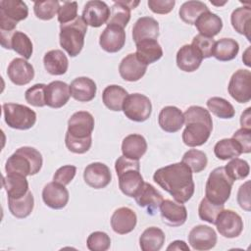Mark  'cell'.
<instances>
[{
    "label": "cell",
    "instance_id": "cell-1",
    "mask_svg": "<svg viewBox=\"0 0 251 251\" xmlns=\"http://www.w3.org/2000/svg\"><path fill=\"white\" fill-rule=\"evenodd\" d=\"M154 181L179 203L187 202L194 194L195 184L191 170L182 162L158 169L153 175Z\"/></svg>",
    "mask_w": 251,
    "mask_h": 251
},
{
    "label": "cell",
    "instance_id": "cell-2",
    "mask_svg": "<svg viewBox=\"0 0 251 251\" xmlns=\"http://www.w3.org/2000/svg\"><path fill=\"white\" fill-rule=\"evenodd\" d=\"M185 128L182 141L189 147L201 146L207 142L213 130L210 112L201 106H190L183 113Z\"/></svg>",
    "mask_w": 251,
    "mask_h": 251
},
{
    "label": "cell",
    "instance_id": "cell-3",
    "mask_svg": "<svg viewBox=\"0 0 251 251\" xmlns=\"http://www.w3.org/2000/svg\"><path fill=\"white\" fill-rule=\"evenodd\" d=\"M43 159L41 153L30 146L18 148L6 161L7 174H19L25 176H34L42 168Z\"/></svg>",
    "mask_w": 251,
    "mask_h": 251
},
{
    "label": "cell",
    "instance_id": "cell-4",
    "mask_svg": "<svg viewBox=\"0 0 251 251\" xmlns=\"http://www.w3.org/2000/svg\"><path fill=\"white\" fill-rule=\"evenodd\" d=\"M87 31V25L80 16L73 22L60 25L59 40L61 47L71 56H77L84 45V37Z\"/></svg>",
    "mask_w": 251,
    "mask_h": 251
},
{
    "label": "cell",
    "instance_id": "cell-5",
    "mask_svg": "<svg viewBox=\"0 0 251 251\" xmlns=\"http://www.w3.org/2000/svg\"><path fill=\"white\" fill-rule=\"evenodd\" d=\"M233 180L226 175L224 167L214 169L206 181L205 196L217 205H225L229 199Z\"/></svg>",
    "mask_w": 251,
    "mask_h": 251
},
{
    "label": "cell",
    "instance_id": "cell-6",
    "mask_svg": "<svg viewBox=\"0 0 251 251\" xmlns=\"http://www.w3.org/2000/svg\"><path fill=\"white\" fill-rule=\"evenodd\" d=\"M28 15L27 5L21 0L0 1V31L12 32L19 22L26 19Z\"/></svg>",
    "mask_w": 251,
    "mask_h": 251
},
{
    "label": "cell",
    "instance_id": "cell-7",
    "mask_svg": "<svg viewBox=\"0 0 251 251\" xmlns=\"http://www.w3.org/2000/svg\"><path fill=\"white\" fill-rule=\"evenodd\" d=\"M2 109L6 124L12 128L25 130L31 128L36 123V113L27 106L17 103H5Z\"/></svg>",
    "mask_w": 251,
    "mask_h": 251
},
{
    "label": "cell",
    "instance_id": "cell-8",
    "mask_svg": "<svg viewBox=\"0 0 251 251\" xmlns=\"http://www.w3.org/2000/svg\"><path fill=\"white\" fill-rule=\"evenodd\" d=\"M123 111L130 121L142 123L150 118L152 104L147 96L140 93H132L126 98Z\"/></svg>",
    "mask_w": 251,
    "mask_h": 251
},
{
    "label": "cell",
    "instance_id": "cell-9",
    "mask_svg": "<svg viewBox=\"0 0 251 251\" xmlns=\"http://www.w3.org/2000/svg\"><path fill=\"white\" fill-rule=\"evenodd\" d=\"M227 90L229 95L238 103L251 100V73L248 70H237L232 74Z\"/></svg>",
    "mask_w": 251,
    "mask_h": 251
},
{
    "label": "cell",
    "instance_id": "cell-10",
    "mask_svg": "<svg viewBox=\"0 0 251 251\" xmlns=\"http://www.w3.org/2000/svg\"><path fill=\"white\" fill-rule=\"evenodd\" d=\"M215 225L219 233L226 238L237 237L243 230L241 217L232 210L224 209L217 217Z\"/></svg>",
    "mask_w": 251,
    "mask_h": 251
},
{
    "label": "cell",
    "instance_id": "cell-11",
    "mask_svg": "<svg viewBox=\"0 0 251 251\" xmlns=\"http://www.w3.org/2000/svg\"><path fill=\"white\" fill-rule=\"evenodd\" d=\"M94 118L89 112H75L68 121V130L66 133L75 138L89 137L94 129Z\"/></svg>",
    "mask_w": 251,
    "mask_h": 251
},
{
    "label": "cell",
    "instance_id": "cell-12",
    "mask_svg": "<svg viewBox=\"0 0 251 251\" xmlns=\"http://www.w3.org/2000/svg\"><path fill=\"white\" fill-rule=\"evenodd\" d=\"M1 45L5 49H13L25 60L29 59L33 52V45L30 38L19 30L1 32Z\"/></svg>",
    "mask_w": 251,
    "mask_h": 251
},
{
    "label": "cell",
    "instance_id": "cell-13",
    "mask_svg": "<svg viewBox=\"0 0 251 251\" xmlns=\"http://www.w3.org/2000/svg\"><path fill=\"white\" fill-rule=\"evenodd\" d=\"M217 240L216 231L209 226H196L188 234V243L197 251H206L214 248L217 244Z\"/></svg>",
    "mask_w": 251,
    "mask_h": 251
},
{
    "label": "cell",
    "instance_id": "cell-14",
    "mask_svg": "<svg viewBox=\"0 0 251 251\" xmlns=\"http://www.w3.org/2000/svg\"><path fill=\"white\" fill-rule=\"evenodd\" d=\"M110 11L109 6L104 1L92 0L84 5L81 18L87 25L99 27L102 25L107 24L110 17Z\"/></svg>",
    "mask_w": 251,
    "mask_h": 251
},
{
    "label": "cell",
    "instance_id": "cell-15",
    "mask_svg": "<svg viewBox=\"0 0 251 251\" xmlns=\"http://www.w3.org/2000/svg\"><path fill=\"white\" fill-rule=\"evenodd\" d=\"M83 179L88 186L94 189H101L111 182L112 175L107 165L94 162L87 165L84 169Z\"/></svg>",
    "mask_w": 251,
    "mask_h": 251
},
{
    "label": "cell",
    "instance_id": "cell-16",
    "mask_svg": "<svg viewBox=\"0 0 251 251\" xmlns=\"http://www.w3.org/2000/svg\"><path fill=\"white\" fill-rule=\"evenodd\" d=\"M160 215L163 222L170 226H180L187 220V210L182 203L170 199L163 200L160 206Z\"/></svg>",
    "mask_w": 251,
    "mask_h": 251
},
{
    "label": "cell",
    "instance_id": "cell-17",
    "mask_svg": "<svg viewBox=\"0 0 251 251\" xmlns=\"http://www.w3.org/2000/svg\"><path fill=\"white\" fill-rule=\"evenodd\" d=\"M69 197L70 194L65 185L54 180L47 183L42 190L43 202L51 209H63L68 204Z\"/></svg>",
    "mask_w": 251,
    "mask_h": 251
},
{
    "label": "cell",
    "instance_id": "cell-18",
    "mask_svg": "<svg viewBox=\"0 0 251 251\" xmlns=\"http://www.w3.org/2000/svg\"><path fill=\"white\" fill-rule=\"evenodd\" d=\"M10 80L16 85H25L34 77V69L24 58H15L11 61L7 69Z\"/></svg>",
    "mask_w": 251,
    "mask_h": 251
},
{
    "label": "cell",
    "instance_id": "cell-19",
    "mask_svg": "<svg viewBox=\"0 0 251 251\" xmlns=\"http://www.w3.org/2000/svg\"><path fill=\"white\" fill-rule=\"evenodd\" d=\"M125 43V29L114 25H107L99 38V44L101 48L108 53H116L120 51L124 47Z\"/></svg>",
    "mask_w": 251,
    "mask_h": 251
},
{
    "label": "cell",
    "instance_id": "cell-20",
    "mask_svg": "<svg viewBox=\"0 0 251 251\" xmlns=\"http://www.w3.org/2000/svg\"><path fill=\"white\" fill-rule=\"evenodd\" d=\"M147 65L141 62L135 53H129L120 63L119 73L126 81H137L146 73Z\"/></svg>",
    "mask_w": 251,
    "mask_h": 251
},
{
    "label": "cell",
    "instance_id": "cell-21",
    "mask_svg": "<svg viewBox=\"0 0 251 251\" xmlns=\"http://www.w3.org/2000/svg\"><path fill=\"white\" fill-rule=\"evenodd\" d=\"M138 206L147 209V213L151 216L155 215L164 200L163 195L150 183L144 182L140 190L134 196Z\"/></svg>",
    "mask_w": 251,
    "mask_h": 251
},
{
    "label": "cell",
    "instance_id": "cell-22",
    "mask_svg": "<svg viewBox=\"0 0 251 251\" xmlns=\"http://www.w3.org/2000/svg\"><path fill=\"white\" fill-rule=\"evenodd\" d=\"M119 177V188L128 197H134L144 184L140 169L130 168L117 174Z\"/></svg>",
    "mask_w": 251,
    "mask_h": 251
},
{
    "label": "cell",
    "instance_id": "cell-23",
    "mask_svg": "<svg viewBox=\"0 0 251 251\" xmlns=\"http://www.w3.org/2000/svg\"><path fill=\"white\" fill-rule=\"evenodd\" d=\"M136 223V214L128 207L118 208L111 217L112 229L119 234H126L131 232L134 229Z\"/></svg>",
    "mask_w": 251,
    "mask_h": 251
},
{
    "label": "cell",
    "instance_id": "cell-24",
    "mask_svg": "<svg viewBox=\"0 0 251 251\" xmlns=\"http://www.w3.org/2000/svg\"><path fill=\"white\" fill-rule=\"evenodd\" d=\"M71 97L70 85L61 80H55L46 85L45 98L46 105L50 108L58 109L67 104Z\"/></svg>",
    "mask_w": 251,
    "mask_h": 251
},
{
    "label": "cell",
    "instance_id": "cell-25",
    "mask_svg": "<svg viewBox=\"0 0 251 251\" xmlns=\"http://www.w3.org/2000/svg\"><path fill=\"white\" fill-rule=\"evenodd\" d=\"M158 124L167 132H176L184 124L183 113L176 106H166L159 113Z\"/></svg>",
    "mask_w": 251,
    "mask_h": 251
},
{
    "label": "cell",
    "instance_id": "cell-26",
    "mask_svg": "<svg viewBox=\"0 0 251 251\" xmlns=\"http://www.w3.org/2000/svg\"><path fill=\"white\" fill-rule=\"evenodd\" d=\"M202 61V55L191 44L183 45L176 53V66L186 73L196 71L200 67Z\"/></svg>",
    "mask_w": 251,
    "mask_h": 251
},
{
    "label": "cell",
    "instance_id": "cell-27",
    "mask_svg": "<svg viewBox=\"0 0 251 251\" xmlns=\"http://www.w3.org/2000/svg\"><path fill=\"white\" fill-rule=\"evenodd\" d=\"M71 96L79 102L91 101L97 91L96 83L87 76H79L75 78L70 84Z\"/></svg>",
    "mask_w": 251,
    "mask_h": 251
},
{
    "label": "cell",
    "instance_id": "cell-28",
    "mask_svg": "<svg viewBox=\"0 0 251 251\" xmlns=\"http://www.w3.org/2000/svg\"><path fill=\"white\" fill-rule=\"evenodd\" d=\"M138 4L139 1H115L111 8L107 25H118L122 28L126 27L130 20V10L134 9Z\"/></svg>",
    "mask_w": 251,
    "mask_h": 251
},
{
    "label": "cell",
    "instance_id": "cell-29",
    "mask_svg": "<svg viewBox=\"0 0 251 251\" xmlns=\"http://www.w3.org/2000/svg\"><path fill=\"white\" fill-rule=\"evenodd\" d=\"M159 37V24L152 17L139 18L132 27V39L135 43L144 39H156Z\"/></svg>",
    "mask_w": 251,
    "mask_h": 251
},
{
    "label": "cell",
    "instance_id": "cell-30",
    "mask_svg": "<svg viewBox=\"0 0 251 251\" xmlns=\"http://www.w3.org/2000/svg\"><path fill=\"white\" fill-rule=\"evenodd\" d=\"M146 151L147 142L141 134H128L123 139L122 152L124 156L132 160H139Z\"/></svg>",
    "mask_w": 251,
    "mask_h": 251
},
{
    "label": "cell",
    "instance_id": "cell-31",
    "mask_svg": "<svg viewBox=\"0 0 251 251\" xmlns=\"http://www.w3.org/2000/svg\"><path fill=\"white\" fill-rule=\"evenodd\" d=\"M135 45L136 56L147 66L157 62L163 56V49L156 39H144L135 43Z\"/></svg>",
    "mask_w": 251,
    "mask_h": 251
},
{
    "label": "cell",
    "instance_id": "cell-32",
    "mask_svg": "<svg viewBox=\"0 0 251 251\" xmlns=\"http://www.w3.org/2000/svg\"><path fill=\"white\" fill-rule=\"evenodd\" d=\"M44 68L52 75H62L68 71L69 60L66 54L59 49L50 50L43 57Z\"/></svg>",
    "mask_w": 251,
    "mask_h": 251
},
{
    "label": "cell",
    "instance_id": "cell-33",
    "mask_svg": "<svg viewBox=\"0 0 251 251\" xmlns=\"http://www.w3.org/2000/svg\"><path fill=\"white\" fill-rule=\"evenodd\" d=\"M194 25L199 31V34L207 37H213L217 35L223 28L222 19L210 11L203 13L196 20Z\"/></svg>",
    "mask_w": 251,
    "mask_h": 251
},
{
    "label": "cell",
    "instance_id": "cell-34",
    "mask_svg": "<svg viewBox=\"0 0 251 251\" xmlns=\"http://www.w3.org/2000/svg\"><path fill=\"white\" fill-rule=\"evenodd\" d=\"M8 198H21L28 191V181L26 176L19 174H7L2 180Z\"/></svg>",
    "mask_w": 251,
    "mask_h": 251
},
{
    "label": "cell",
    "instance_id": "cell-35",
    "mask_svg": "<svg viewBox=\"0 0 251 251\" xmlns=\"http://www.w3.org/2000/svg\"><path fill=\"white\" fill-rule=\"evenodd\" d=\"M230 23L235 31L245 35L248 41L251 40V8L249 5L233 10L230 16Z\"/></svg>",
    "mask_w": 251,
    "mask_h": 251
},
{
    "label": "cell",
    "instance_id": "cell-36",
    "mask_svg": "<svg viewBox=\"0 0 251 251\" xmlns=\"http://www.w3.org/2000/svg\"><path fill=\"white\" fill-rule=\"evenodd\" d=\"M127 95V91L122 86L111 84L103 90L102 101L108 109L119 112L123 110V105Z\"/></svg>",
    "mask_w": 251,
    "mask_h": 251
},
{
    "label": "cell",
    "instance_id": "cell-37",
    "mask_svg": "<svg viewBox=\"0 0 251 251\" xmlns=\"http://www.w3.org/2000/svg\"><path fill=\"white\" fill-rule=\"evenodd\" d=\"M164 231L156 226L147 227L139 237V246L142 251H159L165 243Z\"/></svg>",
    "mask_w": 251,
    "mask_h": 251
},
{
    "label": "cell",
    "instance_id": "cell-38",
    "mask_svg": "<svg viewBox=\"0 0 251 251\" xmlns=\"http://www.w3.org/2000/svg\"><path fill=\"white\" fill-rule=\"evenodd\" d=\"M8 206L11 214L18 218L24 219L29 216L34 207V198L32 193L28 190L25 195L21 198H8Z\"/></svg>",
    "mask_w": 251,
    "mask_h": 251
},
{
    "label": "cell",
    "instance_id": "cell-39",
    "mask_svg": "<svg viewBox=\"0 0 251 251\" xmlns=\"http://www.w3.org/2000/svg\"><path fill=\"white\" fill-rule=\"evenodd\" d=\"M239 51V44L232 38H221L216 41L213 56L222 62L233 60Z\"/></svg>",
    "mask_w": 251,
    "mask_h": 251
},
{
    "label": "cell",
    "instance_id": "cell-40",
    "mask_svg": "<svg viewBox=\"0 0 251 251\" xmlns=\"http://www.w3.org/2000/svg\"><path fill=\"white\" fill-rule=\"evenodd\" d=\"M209 11V8L204 2L191 0L184 2L178 11L179 18L188 25H194L196 20L205 12Z\"/></svg>",
    "mask_w": 251,
    "mask_h": 251
},
{
    "label": "cell",
    "instance_id": "cell-41",
    "mask_svg": "<svg viewBox=\"0 0 251 251\" xmlns=\"http://www.w3.org/2000/svg\"><path fill=\"white\" fill-rule=\"evenodd\" d=\"M214 153L218 159L225 161L239 157L242 151L236 140L233 138H224L215 144Z\"/></svg>",
    "mask_w": 251,
    "mask_h": 251
},
{
    "label": "cell",
    "instance_id": "cell-42",
    "mask_svg": "<svg viewBox=\"0 0 251 251\" xmlns=\"http://www.w3.org/2000/svg\"><path fill=\"white\" fill-rule=\"evenodd\" d=\"M206 104L209 111L221 119H231L235 115L233 106L222 97H211Z\"/></svg>",
    "mask_w": 251,
    "mask_h": 251
},
{
    "label": "cell",
    "instance_id": "cell-43",
    "mask_svg": "<svg viewBox=\"0 0 251 251\" xmlns=\"http://www.w3.org/2000/svg\"><path fill=\"white\" fill-rule=\"evenodd\" d=\"M181 162L184 163L192 173L197 174L205 170L208 164V159L207 155L203 151L197 149H189L183 154Z\"/></svg>",
    "mask_w": 251,
    "mask_h": 251
},
{
    "label": "cell",
    "instance_id": "cell-44",
    "mask_svg": "<svg viewBox=\"0 0 251 251\" xmlns=\"http://www.w3.org/2000/svg\"><path fill=\"white\" fill-rule=\"evenodd\" d=\"M225 171L226 175L234 181L239 179H244L248 176L250 173V167L247 161L239 159V158H233L231 161H229L225 167Z\"/></svg>",
    "mask_w": 251,
    "mask_h": 251
},
{
    "label": "cell",
    "instance_id": "cell-45",
    "mask_svg": "<svg viewBox=\"0 0 251 251\" xmlns=\"http://www.w3.org/2000/svg\"><path fill=\"white\" fill-rule=\"evenodd\" d=\"M60 3L57 0L35 1L33 5L34 15L43 21H49L58 14Z\"/></svg>",
    "mask_w": 251,
    "mask_h": 251
},
{
    "label": "cell",
    "instance_id": "cell-46",
    "mask_svg": "<svg viewBox=\"0 0 251 251\" xmlns=\"http://www.w3.org/2000/svg\"><path fill=\"white\" fill-rule=\"evenodd\" d=\"M224 210V205H217L209 201L206 197L203 198L198 207V215L202 221L215 225L217 217Z\"/></svg>",
    "mask_w": 251,
    "mask_h": 251
},
{
    "label": "cell",
    "instance_id": "cell-47",
    "mask_svg": "<svg viewBox=\"0 0 251 251\" xmlns=\"http://www.w3.org/2000/svg\"><path fill=\"white\" fill-rule=\"evenodd\" d=\"M46 84L36 83L25 90V101L34 107H43L46 105L45 98Z\"/></svg>",
    "mask_w": 251,
    "mask_h": 251
},
{
    "label": "cell",
    "instance_id": "cell-48",
    "mask_svg": "<svg viewBox=\"0 0 251 251\" xmlns=\"http://www.w3.org/2000/svg\"><path fill=\"white\" fill-rule=\"evenodd\" d=\"M86 245L90 251H106L111 246V238L106 232L94 231L87 237Z\"/></svg>",
    "mask_w": 251,
    "mask_h": 251
},
{
    "label": "cell",
    "instance_id": "cell-49",
    "mask_svg": "<svg viewBox=\"0 0 251 251\" xmlns=\"http://www.w3.org/2000/svg\"><path fill=\"white\" fill-rule=\"evenodd\" d=\"M215 43L216 41L213 37H207L201 34H197L193 37L191 45L199 51V53L202 55L204 59L213 56Z\"/></svg>",
    "mask_w": 251,
    "mask_h": 251
},
{
    "label": "cell",
    "instance_id": "cell-50",
    "mask_svg": "<svg viewBox=\"0 0 251 251\" xmlns=\"http://www.w3.org/2000/svg\"><path fill=\"white\" fill-rule=\"evenodd\" d=\"M65 144L71 152L75 154H83L90 149L92 144V136L86 138H75L66 133Z\"/></svg>",
    "mask_w": 251,
    "mask_h": 251
},
{
    "label": "cell",
    "instance_id": "cell-51",
    "mask_svg": "<svg viewBox=\"0 0 251 251\" xmlns=\"http://www.w3.org/2000/svg\"><path fill=\"white\" fill-rule=\"evenodd\" d=\"M77 17V3L75 1H64L58 11V22L60 25L73 22Z\"/></svg>",
    "mask_w": 251,
    "mask_h": 251
},
{
    "label": "cell",
    "instance_id": "cell-52",
    "mask_svg": "<svg viewBox=\"0 0 251 251\" xmlns=\"http://www.w3.org/2000/svg\"><path fill=\"white\" fill-rule=\"evenodd\" d=\"M76 173V168L73 165H66L60 167L53 176V180L59 182L63 185H68L75 177Z\"/></svg>",
    "mask_w": 251,
    "mask_h": 251
},
{
    "label": "cell",
    "instance_id": "cell-53",
    "mask_svg": "<svg viewBox=\"0 0 251 251\" xmlns=\"http://www.w3.org/2000/svg\"><path fill=\"white\" fill-rule=\"evenodd\" d=\"M239 144L242 153H250L251 151V128L241 127L237 129L232 137Z\"/></svg>",
    "mask_w": 251,
    "mask_h": 251
},
{
    "label": "cell",
    "instance_id": "cell-54",
    "mask_svg": "<svg viewBox=\"0 0 251 251\" xmlns=\"http://www.w3.org/2000/svg\"><path fill=\"white\" fill-rule=\"evenodd\" d=\"M149 9L156 14L165 15L169 14L175 7V0H149L148 1Z\"/></svg>",
    "mask_w": 251,
    "mask_h": 251
},
{
    "label": "cell",
    "instance_id": "cell-55",
    "mask_svg": "<svg viewBox=\"0 0 251 251\" xmlns=\"http://www.w3.org/2000/svg\"><path fill=\"white\" fill-rule=\"evenodd\" d=\"M237 202L243 210L250 211V181H246L239 186L237 192Z\"/></svg>",
    "mask_w": 251,
    "mask_h": 251
},
{
    "label": "cell",
    "instance_id": "cell-56",
    "mask_svg": "<svg viewBox=\"0 0 251 251\" xmlns=\"http://www.w3.org/2000/svg\"><path fill=\"white\" fill-rule=\"evenodd\" d=\"M167 250H184V251H189V246L182 240H175L173 241L168 247Z\"/></svg>",
    "mask_w": 251,
    "mask_h": 251
},
{
    "label": "cell",
    "instance_id": "cell-57",
    "mask_svg": "<svg viewBox=\"0 0 251 251\" xmlns=\"http://www.w3.org/2000/svg\"><path fill=\"white\" fill-rule=\"evenodd\" d=\"M250 110L251 108H247L245 110V112L242 113L241 117H240V125L241 127H245V128H251V119H250Z\"/></svg>",
    "mask_w": 251,
    "mask_h": 251
},
{
    "label": "cell",
    "instance_id": "cell-58",
    "mask_svg": "<svg viewBox=\"0 0 251 251\" xmlns=\"http://www.w3.org/2000/svg\"><path fill=\"white\" fill-rule=\"evenodd\" d=\"M242 60H243L244 64H245L246 66H248V67L251 66V64H250V47H248V48L245 50V52H244V54H243V56H242Z\"/></svg>",
    "mask_w": 251,
    "mask_h": 251
}]
</instances>
